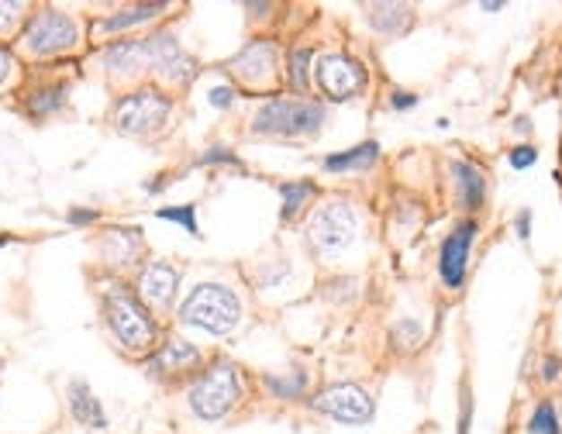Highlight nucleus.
I'll return each instance as SVG.
<instances>
[{
  "mask_svg": "<svg viewBox=\"0 0 562 434\" xmlns=\"http://www.w3.org/2000/svg\"><path fill=\"white\" fill-rule=\"evenodd\" d=\"M7 73H11V56H7L4 48H0V83L7 80Z\"/></svg>",
  "mask_w": 562,
  "mask_h": 434,
  "instance_id": "35",
  "label": "nucleus"
},
{
  "mask_svg": "<svg viewBox=\"0 0 562 434\" xmlns=\"http://www.w3.org/2000/svg\"><path fill=\"white\" fill-rule=\"evenodd\" d=\"M197 362H201V352H197L194 345H186V342H169V345H162V352L149 362V369L152 372H180V369L197 366Z\"/></svg>",
  "mask_w": 562,
  "mask_h": 434,
  "instance_id": "15",
  "label": "nucleus"
},
{
  "mask_svg": "<svg viewBox=\"0 0 562 434\" xmlns=\"http://www.w3.org/2000/svg\"><path fill=\"white\" fill-rule=\"evenodd\" d=\"M376 159H380V145H376V142H366V145H356V149H349V152L328 155V159H324V169H328V173L366 169V166H373Z\"/></svg>",
  "mask_w": 562,
  "mask_h": 434,
  "instance_id": "17",
  "label": "nucleus"
},
{
  "mask_svg": "<svg viewBox=\"0 0 562 434\" xmlns=\"http://www.w3.org/2000/svg\"><path fill=\"white\" fill-rule=\"evenodd\" d=\"M514 224H517V239L528 241V235H532V211H521Z\"/></svg>",
  "mask_w": 562,
  "mask_h": 434,
  "instance_id": "32",
  "label": "nucleus"
},
{
  "mask_svg": "<svg viewBox=\"0 0 562 434\" xmlns=\"http://www.w3.org/2000/svg\"><path fill=\"white\" fill-rule=\"evenodd\" d=\"M266 386H270L276 396H300L304 393V386H307V376L304 372H297V376H290V379H276V376H266Z\"/></svg>",
  "mask_w": 562,
  "mask_h": 434,
  "instance_id": "25",
  "label": "nucleus"
},
{
  "mask_svg": "<svg viewBox=\"0 0 562 434\" xmlns=\"http://www.w3.org/2000/svg\"><path fill=\"white\" fill-rule=\"evenodd\" d=\"M393 338H397L401 345L414 348L421 342V325H418V321H401V325L393 327Z\"/></svg>",
  "mask_w": 562,
  "mask_h": 434,
  "instance_id": "26",
  "label": "nucleus"
},
{
  "mask_svg": "<svg viewBox=\"0 0 562 434\" xmlns=\"http://www.w3.org/2000/svg\"><path fill=\"white\" fill-rule=\"evenodd\" d=\"M452 173H455V183H459L463 204H466L470 211H476V207L483 204V196H487V179H483V173H480L476 166H470V162H455Z\"/></svg>",
  "mask_w": 562,
  "mask_h": 434,
  "instance_id": "16",
  "label": "nucleus"
},
{
  "mask_svg": "<svg viewBox=\"0 0 562 434\" xmlns=\"http://www.w3.org/2000/svg\"><path fill=\"white\" fill-rule=\"evenodd\" d=\"M324 125V110L311 100H270L259 108L252 128L259 135H311Z\"/></svg>",
  "mask_w": 562,
  "mask_h": 434,
  "instance_id": "5",
  "label": "nucleus"
},
{
  "mask_svg": "<svg viewBox=\"0 0 562 434\" xmlns=\"http://www.w3.org/2000/svg\"><path fill=\"white\" fill-rule=\"evenodd\" d=\"M280 196H283V211H280V214H283V221H290V217L307 204V196H315V183H300V179H297V183H283V187H280Z\"/></svg>",
  "mask_w": 562,
  "mask_h": 434,
  "instance_id": "20",
  "label": "nucleus"
},
{
  "mask_svg": "<svg viewBox=\"0 0 562 434\" xmlns=\"http://www.w3.org/2000/svg\"><path fill=\"white\" fill-rule=\"evenodd\" d=\"M166 114H169V97H162L156 90H138L117 104L114 121L128 135H145V131H156L166 121Z\"/></svg>",
  "mask_w": 562,
  "mask_h": 434,
  "instance_id": "7",
  "label": "nucleus"
},
{
  "mask_svg": "<svg viewBox=\"0 0 562 434\" xmlns=\"http://www.w3.org/2000/svg\"><path fill=\"white\" fill-rule=\"evenodd\" d=\"M307 65H311V48H293L290 52V87L297 90V93H304L307 90Z\"/></svg>",
  "mask_w": 562,
  "mask_h": 434,
  "instance_id": "23",
  "label": "nucleus"
},
{
  "mask_svg": "<svg viewBox=\"0 0 562 434\" xmlns=\"http://www.w3.org/2000/svg\"><path fill=\"white\" fill-rule=\"evenodd\" d=\"M315 407L342 424H369L373 421V400L356 383H335L315 396Z\"/></svg>",
  "mask_w": 562,
  "mask_h": 434,
  "instance_id": "8",
  "label": "nucleus"
},
{
  "mask_svg": "<svg viewBox=\"0 0 562 434\" xmlns=\"http://www.w3.org/2000/svg\"><path fill=\"white\" fill-rule=\"evenodd\" d=\"M414 104H418L414 93H393V108L397 110H407V108H414Z\"/></svg>",
  "mask_w": 562,
  "mask_h": 434,
  "instance_id": "34",
  "label": "nucleus"
},
{
  "mask_svg": "<svg viewBox=\"0 0 562 434\" xmlns=\"http://www.w3.org/2000/svg\"><path fill=\"white\" fill-rule=\"evenodd\" d=\"M528 434H559V417H556V407L549 400H541L532 421H528Z\"/></svg>",
  "mask_w": 562,
  "mask_h": 434,
  "instance_id": "22",
  "label": "nucleus"
},
{
  "mask_svg": "<svg viewBox=\"0 0 562 434\" xmlns=\"http://www.w3.org/2000/svg\"><path fill=\"white\" fill-rule=\"evenodd\" d=\"M159 11H162V4H142V7H128V11H117L114 18L97 24V31H125V28H132V24H142V22H152Z\"/></svg>",
  "mask_w": 562,
  "mask_h": 434,
  "instance_id": "18",
  "label": "nucleus"
},
{
  "mask_svg": "<svg viewBox=\"0 0 562 434\" xmlns=\"http://www.w3.org/2000/svg\"><path fill=\"white\" fill-rule=\"evenodd\" d=\"M156 217L159 221L183 224V228H186V235L201 239V228H197V207H194V204H183V207H162V211H156Z\"/></svg>",
  "mask_w": 562,
  "mask_h": 434,
  "instance_id": "21",
  "label": "nucleus"
},
{
  "mask_svg": "<svg viewBox=\"0 0 562 434\" xmlns=\"http://www.w3.org/2000/svg\"><path fill=\"white\" fill-rule=\"evenodd\" d=\"M242 393V383H238V369L228 366V362H218L214 369H207L197 379V386L190 390V411L203 417V421H218L225 417L235 400Z\"/></svg>",
  "mask_w": 562,
  "mask_h": 434,
  "instance_id": "4",
  "label": "nucleus"
},
{
  "mask_svg": "<svg viewBox=\"0 0 562 434\" xmlns=\"http://www.w3.org/2000/svg\"><path fill=\"white\" fill-rule=\"evenodd\" d=\"M104 314H108V325H111L114 338L132 352H142L156 342V325L152 317L145 314V307L138 304L135 297L125 290V286H111L108 297H104Z\"/></svg>",
  "mask_w": 562,
  "mask_h": 434,
  "instance_id": "3",
  "label": "nucleus"
},
{
  "mask_svg": "<svg viewBox=\"0 0 562 434\" xmlns=\"http://www.w3.org/2000/svg\"><path fill=\"white\" fill-rule=\"evenodd\" d=\"M177 286H180V276H177V269H173V265H166V262H152V265H145V269H142V276H138V290H142V297H145L149 304H156V307L173 304Z\"/></svg>",
  "mask_w": 562,
  "mask_h": 434,
  "instance_id": "13",
  "label": "nucleus"
},
{
  "mask_svg": "<svg viewBox=\"0 0 562 434\" xmlns=\"http://www.w3.org/2000/svg\"><path fill=\"white\" fill-rule=\"evenodd\" d=\"M69 411H73V417H76L80 424H87L93 431H104V428H108V417L100 411V400L93 396V390L83 379L69 383Z\"/></svg>",
  "mask_w": 562,
  "mask_h": 434,
  "instance_id": "14",
  "label": "nucleus"
},
{
  "mask_svg": "<svg viewBox=\"0 0 562 434\" xmlns=\"http://www.w3.org/2000/svg\"><path fill=\"white\" fill-rule=\"evenodd\" d=\"M500 7H504L500 0H487V4H483V11H500Z\"/></svg>",
  "mask_w": 562,
  "mask_h": 434,
  "instance_id": "36",
  "label": "nucleus"
},
{
  "mask_svg": "<svg viewBox=\"0 0 562 434\" xmlns=\"http://www.w3.org/2000/svg\"><path fill=\"white\" fill-rule=\"evenodd\" d=\"M104 63L117 73H138L145 65H159L162 76H169V80H190L194 76V63L180 52L173 35H156V39H142V42H117L108 48Z\"/></svg>",
  "mask_w": 562,
  "mask_h": 434,
  "instance_id": "1",
  "label": "nucleus"
},
{
  "mask_svg": "<svg viewBox=\"0 0 562 434\" xmlns=\"http://www.w3.org/2000/svg\"><path fill=\"white\" fill-rule=\"evenodd\" d=\"M369 22H373V28H380V31H401V28H407L411 14H407V7H401V4H376Z\"/></svg>",
  "mask_w": 562,
  "mask_h": 434,
  "instance_id": "19",
  "label": "nucleus"
},
{
  "mask_svg": "<svg viewBox=\"0 0 562 434\" xmlns=\"http://www.w3.org/2000/svg\"><path fill=\"white\" fill-rule=\"evenodd\" d=\"M0 245H7V239H0Z\"/></svg>",
  "mask_w": 562,
  "mask_h": 434,
  "instance_id": "37",
  "label": "nucleus"
},
{
  "mask_svg": "<svg viewBox=\"0 0 562 434\" xmlns=\"http://www.w3.org/2000/svg\"><path fill=\"white\" fill-rule=\"evenodd\" d=\"M472 239H476V224H472V221H466V224H459L449 239L442 241L438 273H442L445 286H452V290H459V286H463V280H466V262H470Z\"/></svg>",
  "mask_w": 562,
  "mask_h": 434,
  "instance_id": "11",
  "label": "nucleus"
},
{
  "mask_svg": "<svg viewBox=\"0 0 562 434\" xmlns=\"http://www.w3.org/2000/svg\"><path fill=\"white\" fill-rule=\"evenodd\" d=\"M559 372H562L559 359H545V362H541V379H545V383H556V379H559Z\"/></svg>",
  "mask_w": 562,
  "mask_h": 434,
  "instance_id": "31",
  "label": "nucleus"
},
{
  "mask_svg": "<svg viewBox=\"0 0 562 434\" xmlns=\"http://www.w3.org/2000/svg\"><path fill=\"white\" fill-rule=\"evenodd\" d=\"M76 45V24L59 11H42L24 28V48L35 56H56Z\"/></svg>",
  "mask_w": 562,
  "mask_h": 434,
  "instance_id": "6",
  "label": "nucleus"
},
{
  "mask_svg": "<svg viewBox=\"0 0 562 434\" xmlns=\"http://www.w3.org/2000/svg\"><path fill=\"white\" fill-rule=\"evenodd\" d=\"M317 83L332 100H349L352 93H359L366 83V73L356 59L349 56H324L317 63Z\"/></svg>",
  "mask_w": 562,
  "mask_h": 434,
  "instance_id": "10",
  "label": "nucleus"
},
{
  "mask_svg": "<svg viewBox=\"0 0 562 434\" xmlns=\"http://www.w3.org/2000/svg\"><path fill=\"white\" fill-rule=\"evenodd\" d=\"M535 159H539V152L532 145H517L514 152H511V166L514 169H528V166H535Z\"/></svg>",
  "mask_w": 562,
  "mask_h": 434,
  "instance_id": "27",
  "label": "nucleus"
},
{
  "mask_svg": "<svg viewBox=\"0 0 562 434\" xmlns=\"http://www.w3.org/2000/svg\"><path fill=\"white\" fill-rule=\"evenodd\" d=\"M18 4H0V31H7V28H14V22H18Z\"/></svg>",
  "mask_w": 562,
  "mask_h": 434,
  "instance_id": "30",
  "label": "nucleus"
},
{
  "mask_svg": "<svg viewBox=\"0 0 562 434\" xmlns=\"http://www.w3.org/2000/svg\"><path fill=\"white\" fill-rule=\"evenodd\" d=\"M97 211H69V224H93Z\"/></svg>",
  "mask_w": 562,
  "mask_h": 434,
  "instance_id": "33",
  "label": "nucleus"
},
{
  "mask_svg": "<svg viewBox=\"0 0 562 434\" xmlns=\"http://www.w3.org/2000/svg\"><path fill=\"white\" fill-rule=\"evenodd\" d=\"M352 239H356V214L349 204L335 200V204L317 207L315 217H311V241L321 252H338Z\"/></svg>",
  "mask_w": 562,
  "mask_h": 434,
  "instance_id": "9",
  "label": "nucleus"
},
{
  "mask_svg": "<svg viewBox=\"0 0 562 434\" xmlns=\"http://www.w3.org/2000/svg\"><path fill=\"white\" fill-rule=\"evenodd\" d=\"M272 65H276V45L272 42H248L235 59H231V73H238L248 83H270Z\"/></svg>",
  "mask_w": 562,
  "mask_h": 434,
  "instance_id": "12",
  "label": "nucleus"
},
{
  "mask_svg": "<svg viewBox=\"0 0 562 434\" xmlns=\"http://www.w3.org/2000/svg\"><path fill=\"white\" fill-rule=\"evenodd\" d=\"M214 162H228V166H238V169H242L238 155H231L228 149H211L207 155H201V166H214Z\"/></svg>",
  "mask_w": 562,
  "mask_h": 434,
  "instance_id": "28",
  "label": "nucleus"
},
{
  "mask_svg": "<svg viewBox=\"0 0 562 434\" xmlns=\"http://www.w3.org/2000/svg\"><path fill=\"white\" fill-rule=\"evenodd\" d=\"M63 100H66V87H52V90L35 93L28 108H31V114H48V110L63 108Z\"/></svg>",
  "mask_w": 562,
  "mask_h": 434,
  "instance_id": "24",
  "label": "nucleus"
},
{
  "mask_svg": "<svg viewBox=\"0 0 562 434\" xmlns=\"http://www.w3.org/2000/svg\"><path fill=\"white\" fill-rule=\"evenodd\" d=\"M180 321L190 327H201L207 334H228L242 321L238 297L221 282H201L180 307Z\"/></svg>",
  "mask_w": 562,
  "mask_h": 434,
  "instance_id": "2",
  "label": "nucleus"
},
{
  "mask_svg": "<svg viewBox=\"0 0 562 434\" xmlns=\"http://www.w3.org/2000/svg\"><path fill=\"white\" fill-rule=\"evenodd\" d=\"M231 97H235V90H231V87L207 90V100H211V108H221V110H225L228 104H231Z\"/></svg>",
  "mask_w": 562,
  "mask_h": 434,
  "instance_id": "29",
  "label": "nucleus"
}]
</instances>
